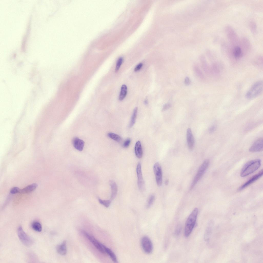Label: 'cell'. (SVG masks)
Segmentation results:
<instances>
[{
  "label": "cell",
  "instance_id": "cell-10",
  "mask_svg": "<svg viewBox=\"0 0 263 263\" xmlns=\"http://www.w3.org/2000/svg\"><path fill=\"white\" fill-rule=\"evenodd\" d=\"M262 175L263 170H262L257 174L250 178L247 182L240 186L238 190L240 191L243 190L259 179L262 176Z\"/></svg>",
  "mask_w": 263,
  "mask_h": 263
},
{
  "label": "cell",
  "instance_id": "cell-14",
  "mask_svg": "<svg viewBox=\"0 0 263 263\" xmlns=\"http://www.w3.org/2000/svg\"><path fill=\"white\" fill-rule=\"evenodd\" d=\"M73 145L74 148L79 151H82L84 145V142L77 138H74L73 141Z\"/></svg>",
  "mask_w": 263,
  "mask_h": 263
},
{
  "label": "cell",
  "instance_id": "cell-3",
  "mask_svg": "<svg viewBox=\"0 0 263 263\" xmlns=\"http://www.w3.org/2000/svg\"><path fill=\"white\" fill-rule=\"evenodd\" d=\"M262 81H258L254 83L246 93V97L248 99L254 98L259 95L263 90Z\"/></svg>",
  "mask_w": 263,
  "mask_h": 263
},
{
  "label": "cell",
  "instance_id": "cell-17",
  "mask_svg": "<svg viewBox=\"0 0 263 263\" xmlns=\"http://www.w3.org/2000/svg\"><path fill=\"white\" fill-rule=\"evenodd\" d=\"M109 184L111 189V193L110 200H111L114 199L116 195L117 188L116 183L114 181L110 180Z\"/></svg>",
  "mask_w": 263,
  "mask_h": 263
},
{
  "label": "cell",
  "instance_id": "cell-30",
  "mask_svg": "<svg viewBox=\"0 0 263 263\" xmlns=\"http://www.w3.org/2000/svg\"><path fill=\"white\" fill-rule=\"evenodd\" d=\"M181 230V226L178 225L176 228L174 232V236L175 237L178 236L180 234Z\"/></svg>",
  "mask_w": 263,
  "mask_h": 263
},
{
  "label": "cell",
  "instance_id": "cell-21",
  "mask_svg": "<svg viewBox=\"0 0 263 263\" xmlns=\"http://www.w3.org/2000/svg\"><path fill=\"white\" fill-rule=\"evenodd\" d=\"M105 249L106 253L109 256L112 260L115 262H117V258L114 252L110 249L106 247L105 246Z\"/></svg>",
  "mask_w": 263,
  "mask_h": 263
},
{
  "label": "cell",
  "instance_id": "cell-12",
  "mask_svg": "<svg viewBox=\"0 0 263 263\" xmlns=\"http://www.w3.org/2000/svg\"><path fill=\"white\" fill-rule=\"evenodd\" d=\"M186 137L189 148L190 150H192L194 147V140L191 130L190 128H188L187 130Z\"/></svg>",
  "mask_w": 263,
  "mask_h": 263
},
{
  "label": "cell",
  "instance_id": "cell-26",
  "mask_svg": "<svg viewBox=\"0 0 263 263\" xmlns=\"http://www.w3.org/2000/svg\"><path fill=\"white\" fill-rule=\"evenodd\" d=\"M155 199V196L152 195L149 196L148 198L146 205V207L147 208H149L152 205Z\"/></svg>",
  "mask_w": 263,
  "mask_h": 263
},
{
  "label": "cell",
  "instance_id": "cell-20",
  "mask_svg": "<svg viewBox=\"0 0 263 263\" xmlns=\"http://www.w3.org/2000/svg\"><path fill=\"white\" fill-rule=\"evenodd\" d=\"M127 92V87L126 85L123 84L121 87V91L119 97V100H123L126 97Z\"/></svg>",
  "mask_w": 263,
  "mask_h": 263
},
{
  "label": "cell",
  "instance_id": "cell-28",
  "mask_svg": "<svg viewBox=\"0 0 263 263\" xmlns=\"http://www.w3.org/2000/svg\"><path fill=\"white\" fill-rule=\"evenodd\" d=\"M123 61V58L122 57H120L118 60L116 67L115 72H117L119 70Z\"/></svg>",
  "mask_w": 263,
  "mask_h": 263
},
{
  "label": "cell",
  "instance_id": "cell-4",
  "mask_svg": "<svg viewBox=\"0 0 263 263\" xmlns=\"http://www.w3.org/2000/svg\"><path fill=\"white\" fill-rule=\"evenodd\" d=\"M209 164V161L208 159H206L201 165L191 184L190 187V190L192 189L193 188L203 175L208 168Z\"/></svg>",
  "mask_w": 263,
  "mask_h": 263
},
{
  "label": "cell",
  "instance_id": "cell-2",
  "mask_svg": "<svg viewBox=\"0 0 263 263\" xmlns=\"http://www.w3.org/2000/svg\"><path fill=\"white\" fill-rule=\"evenodd\" d=\"M198 212V208H195L188 217L185 223L184 234L186 237L190 235L195 225Z\"/></svg>",
  "mask_w": 263,
  "mask_h": 263
},
{
  "label": "cell",
  "instance_id": "cell-19",
  "mask_svg": "<svg viewBox=\"0 0 263 263\" xmlns=\"http://www.w3.org/2000/svg\"><path fill=\"white\" fill-rule=\"evenodd\" d=\"M234 56L236 59L241 57L242 55V52L241 48L238 46H235L233 50Z\"/></svg>",
  "mask_w": 263,
  "mask_h": 263
},
{
  "label": "cell",
  "instance_id": "cell-16",
  "mask_svg": "<svg viewBox=\"0 0 263 263\" xmlns=\"http://www.w3.org/2000/svg\"><path fill=\"white\" fill-rule=\"evenodd\" d=\"M66 244V241L64 240L61 245H58L57 247V251L59 254L64 255L66 254L67 249Z\"/></svg>",
  "mask_w": 263,
  "mask_h": 263
},
{
  "label": "cell",
  "instance_id": "cell-22",
  "mask_svg": "<svg viewBox=\"0 0 263 263\" xmlns=\"http://www.w3.org/2000/svg\"><path fill=\"white\" fill-rule=\"evenodd\" d=\"M31 227L34 230L36 231L40 232L42 230V227L41 224L37 221L33 222L31 224Z\"/></svg>",
  "mask_w": 263,
  "mask_h": 263
},
{
  "label": "cell",
  "instance_id": "cell-38",
  "mask_svg": "<svg viewBox=\"0 0 263 263\" xmlns=\"http://www.w3.org/2000/svg\"><path fill=\"white\" fill-rule=\"evenodd\" d=\"M144 102V104L145 105H147L148 104V102L147 100H145Z\"/></svg>",
  "mask_w": 263,
  "mask_h": 263
},
{
  "label": "cell",
  "instance_id": "cell-8",
  "mask_svg": "<svg viewBox=\"0 0 263 263\" xmlns=\"http://www.w3.org/2000/svg\"><path fill=\"white\" fill-rule=\"evenodd\" d=\"M141 243L142 248L146 253H151L153 250V245L150 239L146 236L143 237L141 240Z\"/></svg>",
  "mask_w": 263,
  "mask_h": 263
},
{
  "label": "cell",
  "instance_id": "cell-9",
  "mask_svg": "<svg viewBox=\"0 0 263 263\" xmlns=\"http://www.w3.org/2000/svg\"><path fill=\"white\" fill-rule=\"evenodd\" d=\"M136 173L138 178L137 184L139 190H143L144 188V182L143 179L141 170V164L138 163L136 167Z\"/></svg>",
  "mask_w": 263,
  "mask_h": 263
},
{
  "label": "cell",
  "instance_id": "cell-18",
  "mask_svg": "<svg viewBox=\"0 0 263 263\" xmlns=\"http://www.w3.org/2000/svg\"><path fill=\"white\" fill-rule=\"evenodd\" d=\"M37 186V185L35 183L30 184L22 189H20L19 193L22 194L29 193L35 190Z\"/></svg>",
  "mask_w": 263,
  "mask_h": 263
},
{
  "label": "cell",
  "instance_id": "cell-5",
  "mask_svg": "<svg viewBox=\"0 0 263 263\" xmlns=\"http://www.w3.org/2000/svg\"><path fill=\"white\" fill-rule=\"evenodd\" d=\"M17 232L20 240L25 246L29 247L33 244L34 242L33 240L24 231L21 226L18 227Z\"/></svg>",
  "mask_w": 263,
  "mask_h": 263
},
{
  "label": "cell",
  "instance_id": "cell-25",
  "mask_svg": "<svg viewBox=\"0 0 263 263\" xmlns=\"http://www.w3.org/2000/svg\"><path fill=\"white\" fill-rule=\"evenodd\" d=\"M193 69L195 73L198 77L201 79L204 78V76L202 72L197 65H194Z\"/></svg>",
  "mask_w": 263,
  "mask_h": 263
},
{
  "label": "cell",
  "instance_id": "cell-33",
  "mask_svg": "<svg viewBox=\"0 0 263 263\" xmlns=\"http://www.w3.org/2000/svg\"><path fill=\"white\" fill-rule=\"evenodd\" d=\"M143 65V64L141 63H140L138 64L135 68L134 69V71L135 72H137L139 71L142 68Z\"/></svg>",
  "mask_w": 263,
  "mask_h": 263
},
{
  "label": "cell",
  "instance_id": "cell-31",
  "mask_svg": "<svg viewBox=\"0 0 263 263\" xmlns=\"http://www.w3.org/2000/svg\"><path fill=\"white\" fill-rule=\"evenodd\" d=\"M20 189L18 187H15L12 188L10 191L11 193L12 194H15L17 193H19Z\"/></svg>",
  "mask_w": 263,
  "mask_h": 263
},
{
  "label": "cell",
  "instance_id": "cell-27",
  "mask_svg": "<svg viewBox=\"0 0 263 263\" xmlns=\"http://www.w3.org/2000/svg\"><path fill=\"white\" fill-rule=\"evenodd\" d=\"M98 199L100 203L103 205L106 208L108 207L111 203V200H102L100 198H99Z\"/></svg>",
  "mask_w": 263,
  "mask_h": 263
},
{
  "label": "cell",
  "instance_id": "cell-1",
  "mask_svg": "<svg viewBox=\"0 0 263 263\" xmlns=\"http://www.w3.org/2000/svg\"><path fill=\"white\" fill-rule=\"evenodd\" d=\"M261 165V160L256 159L249 161L243 167L240 173V176L243 177L253 173L257 170Z\"/></svg>",
  "mask_w": 263,
  "mask_h": 263
},
{
  "label": "cell",
  "instance_id": "cell-23",
  "mask_svg": "<svg viewBox=\"0 0 263 263\" xmlns=\"http://www.w3.org/2000/svg\"><path fill=\"white\" fill-rule=\"evenodd\" d=\"M137 110L138 108L137 107L135 108L134 110L129 125L130 127H132L135 123L137 114Z\"/></svg>",
  "mask_w": 263,
  "mask_h": 263
},
{
  "label": "cell",
  "instance_id": "cell-7",
  "mask_svg": "<svg viewBox=\"0 0 263 263\" xmlns=\"http://www.w3.org/2000/svg\"><path fill=\"white\" fill-rule=\"evenodd\" d=\"M153 168L157 184L159 186H161L162 183V172L161 166L158 162L154 164Z\"/></svg>",
  "mask_w": 263,
  "mask_h": 263
},
{
  "label": "cell",
  "instance_id": "cell-11",
  "mask_svg": "<svg viewBox=\"0 0 263 263\" xmlns=\"http://www.w3.org/2000/svg\"><path fill=\"white\" fill-rule=\"evenodd\" d=\"M263 149V139L260 138L257 140L250 148L249 151L252 152H259Z\"/></svg>",
  "mask_w": 263,
  "mask_h": 263
},
{
  "label": "cell",
  "instance_id": "cell-32",
  "mask_svg": "<svg viewBox=\"0 0 263 263\" xmlns=\"http://www.w3.org/2000/svg\"><path fill=\"white\" fill-rule=\"evenodd\" d=\"M131 140L129 138L127 139L124 142L123 144V146L124 148H127L129 145Z\"/></svg>",
  "mask_w": 263,
  "mask_h": 263
},
{
  "label": "cell",
  "instance_id": "cell-37",
  "mask_svg": "<svg viewBox=\"0 0 263 263\" xmlns=\"http://www.w3.org/2000/svg\"><path fill=\"white\" fill-rule=\"evenodd\" d=\"M169 181L168 179L166 180L165 182V184L166 185H168L169 183Z\"/></svg>",
  "mask_w": 263,
  "mask_h": 263
},
{
  "label": "cell",
  "instance_id": "cell-13",
  "mask_svg": "<svg viewBox=\"0 0 263 263\" xmlns=\"http://www.w3.org/2000/svg\"><path fill=\"white\" fill-rule=\"evenodd\" d=\"M213 224V222L212 221H210L208 224L204 236V240L206 241H208L209 240L212 232Z\"/></svg>",
  "mask_w": 263,
  "mask_h": 263
},
{
  "label": "cell",
  "instance_id": "cell-29",
  "mask_svg": "<svg viewBox=\"0 0 263 263\" xmlns=\"http://www.w3.org/2000/svg\"><path fill=\"white\" fill-rule=\"evenodd\" d=\"M249 27L252 32L255 33L257 29V26L255 23L253 22H250L249 23Z\"/></svg>",
  "mask_w": 263,
  "mask_h": 263
},
{
  "label": "cell",
  "instance_id": "cell-6",
  "mask_svg": "<svg viewBox=\"0 0 263 263\" xmlns=\"http://www.w3.org/2000/svg\"><path fill=\"white\" fill-rule=\"evenodd\" d=\"M82 232L100 252L103 254L106 253L105 249V246L99 242L93 236L90 235L85 231H83Z\"/></svg>",
  "mask_w": 263,
  "mask_h": 263
},
{
  "label": "cell",
  "instance_id": "cell-34",
  "mask_svg": "<svg viewBox=\"0 0 263 263\" xmlns=\"http://www.w3.org/2000/svg\"><path fill=\"white\" fill-rule=\"evenodd\" d=\"M171 106V105L170 104L167 103L165 104L163 106L162 111H164L169 108Z\"/></svg>",
  "mask_w": 263,
  "mask_h": 263
},
{
  "label": "cell",
  "instance_id": "cell-35",
  "mask_svg": "<svg viewBox=\"0 0 263 263\" xmlns=\"http://www.w3.org/2000/svg\"><path fill=\"white\" fill-rule=\"evenodd\" d=\"M190 81L189 78L187 77H186L184 80V83L185 85H188L190 83Z\"/></svg>",
  "mask_w": 263,
  "mask_h": 263
},
{
  "label": "cell",
  "instance_id": "cell-36",
  "mask_svg": "<svg viewBox=\"0 0 263 263\" xmlns=\"http://www.w3.org/2000/svg\"><path fill=\"white\" fill-rule=\"evenodd\" d=\"M215 127L214 126H211L209 129V132L210 133L213 132L215 130Z\"/></svg>",
  "mask_w": 263,
  "mask_h": 263
},
{
  "label": "cell",
  "instance_id": "cell-24",
  "mask_svg": "<svg viewBox=\"0 0 263 263\" xmlns=\"http://www.w3.org/2000/svg\"><path fill=\"white\" fill-rule=\"evenodd\" d=\"M108 135L110 138L117 142H120L122 140V138L120 136L113 133H109L108 134Z\"/></svg>",
  "mask_w": 263,
  "mask_h": 263
},
{
  "label": "cell",
  "instance_id": "cell-15",
  "mask_svg": "<svg viewBox=\"0 0 263 263\" xmlns=\"http://www.w3.org/2000/svg\"><path fill=\"white\" fill-rule=\"evenodd\" d=\"M135 151L137 157L139 158H141L142 156L143 152L141 143L139 141H137L135 144Z\"/></svg>",
  "mask_w": 263,
  "mask_h": 263
}]
</instances>
